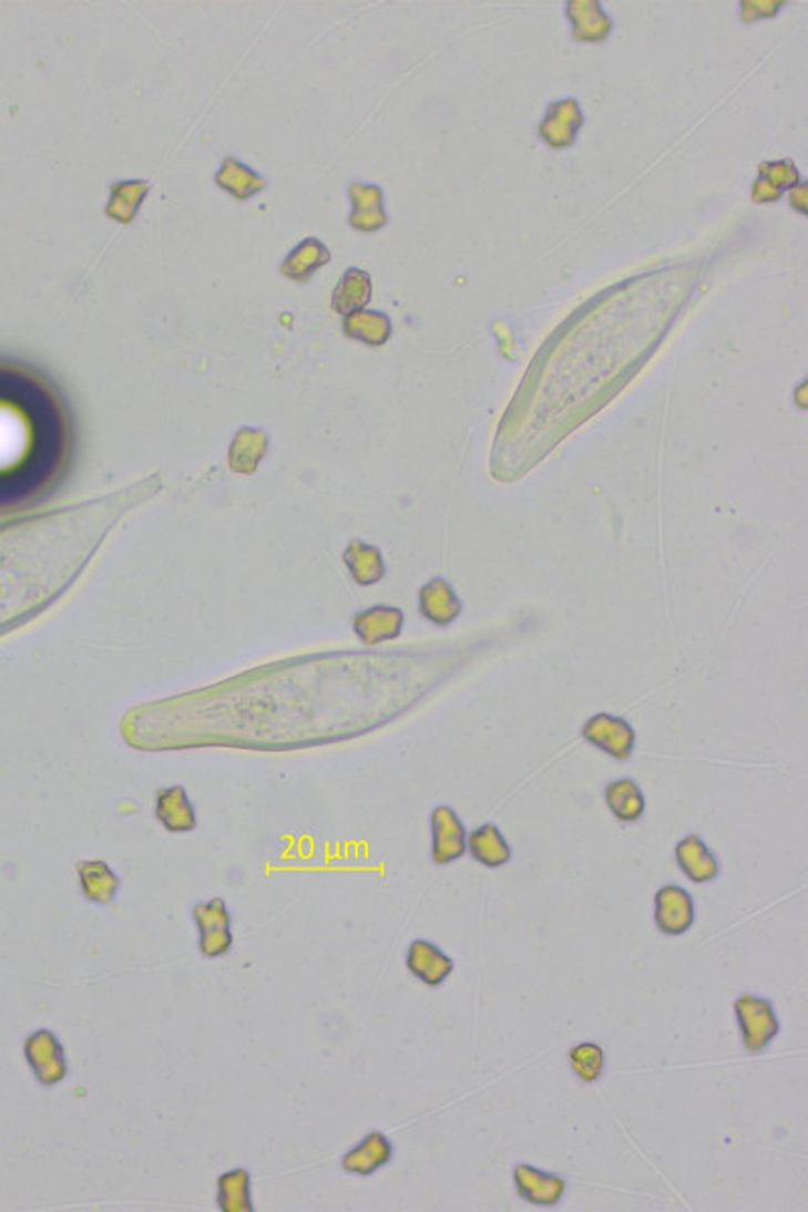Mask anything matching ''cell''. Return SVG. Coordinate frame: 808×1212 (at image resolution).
I'll list each match as a JSON object with an SVG mask.
<instances>
[{"instance_id": "8fae6325", "label": "cell", "mask_w": 808, "mask_h": 1212, "mask_svg": "<svg viewBox=\"0 0 808 1212\" xmlns=\"http://www.w3.org/2000/svg\"><path fill=\"white\" fill-rule=\"evenodd\" d=\"M352 629L356 637L370 647L399 639L405 630V613L399 606H370L354 617Z\"/></svg>"}, {"instance_id": "7c38bea8", "label": "cell", "mask_w": 808, "mask_h": 1212, "mask_svg": "<svg viewBox=\"0 0 808 1212\" xmlns=\"http://www.w3.org/2000/svg\"><path fill=\"white\" fill-rule=\"evenodd\" d=\"M407 968L422 984L437 988L453 974L456 962L433 942L415 939L407 949Z\"/></svg>"}, {"instance_id": "ac0fdd59", "label": "cell", "mask_w": 808, "mask_h": 1212, "mask_svg": "<svg viewBox=\"0 0 808 1212\" xmlns=\"http://www.w3.org/2000/svg\"><path fill=\"white\" fill-rule=\"evenodd\" d=\"M156 819L172 833H188L196 826L193 804L183 787L162 789L156 794Z\"/></svg>"}, {"instance_id": "9c48e42d", "label": "cell", "mask_w": 808, "mask_h": 1212, "mask_svg": "<svg viewBox=\"0 0 808 1212\" xmlns=\"http://www.w3.org/2000/svg\"><path fill=\"white\" fill-rule=\"evenodd\" d=\"M24 1055L41 1086H58L68 1076L63 1047L51 1030H37L24 1042Z\"/></svg>"}, {"instance_id": "8992f818", "label": "cell", "mask_w": 808, "mask_h": 1212, "mask_svg": "<svg viewBox=\"0 0 808 1212\" xmlns=\"http://www.w3.org/2000/svg\"><path fill=\"white\" fill-rule=\"evenodd\" d=\"M655 926L665 936H684L695 924V902L682 885H663L655 893Z\"/></svg>"}, {"instance_id": "603a6c76", "label": "cell", "mask_w": 808, "mask_h": 1212, "mask_svg": "<svg viewBox=\"0 0 808 1212\" xmlns=\"http://www.w3.org/2000/svg\"><path fill=\"white\" fill-rule=\"evenodd\" d=\"M797 181L798 172L795 164H790V162L764 164L763 178L758 181L756 188H754V198L756 201H775L785 188L797 184Z\"/></svg>"}, {"instance_id": "d4e9b609", "label": "cell", "mask_w": 808, "mask_h": 1212, "mask_svg": "<svg viewBox=\"0 0 808 1212\" xmlns=\"http://www.w3.org/2000/svg\"><path fill=\"white\" fill-rule=\"evenodd\" d=\"M368 298H370V277L352 269L346 274L334 296V308L346 314L350 309L362 308Z\"/></svg>"}, {"instance_id": "30bf717a", "label": "cell", "mask_w": 808, "mask_h": 1212, "mask_svg": "<svg viewBox=\"0 0 808 1212\" xmlns=\"http://www.w3.org/2000/svg\"><path fill=\"white\" fill-rule=\"evenodd\" d=\"M419 613L434 627H451L463 613V603L453 584L443 576H434L419 590Z\"/></svg>"}, {"instance_id": "6da1fadb", "label": "cell", "mask_w": 808, "mask_h": 1212, "mask_svg": "<svg viewBox=\"0 0 808 1212\" xmlns=\"http://www.w3.org/2000/svg\"><path fill=\"white\" fill-rule=\"evenodd\" d=\"M156 483L142 481L110 497L0 526V635L55 603L117 520L158 492Z\"/></svg>"}, {"instance_id": "ffe728a7", "label": "cell", "mask_w": 808, "mask_h": 1212, "mask_svg": "<svg viewBox=\"0 0 808 1212\" xmlns=\"http://www.w3.org/2000/svg\"><path fill=\"white\" fill-rule=\"evenodd\" d=\"M581 124L582 117L576 102L554 103L542 126V136L552 146H569Z\"/></svg>"}, {"instance_id": "9a60e30c", "label": "cell", "mask_w": 808, "mask_h": 1212, "mask_svg": "<svg viewBox=\"0 0 808 1212\" xmlns=\"http://www.w3.org/2000/svg\"><path fill=\"white\" fill-rule=\"evenodd\" d=\"M467 851L473 861L490 870L508 865L513 857L512 846L493 823L481 824L467 835Z\"/></svg>"}, {"instance_id": "ba28073f", "label": "cell", "mask_w": 808, "mask_h": 1212, "mask_svg": "<svg viewBox=\"0 0 808 1212\" xmlns=\"http://www.w3.org/2000/svg\"><path fill=\"white\" fill-rule=\"evenodd\" d=\"M513 1184L522 1201L538 1209L559 1206L566 1194V1180L554 1172H546L532 1164H518L513 1168Z\"/></svg>"}, {"instance_id": "52a82bcc", "label": "cell", "mask_w": 808, "mask_h": 1212, "mask_svg": "<svg viewBox=\"0 0 808 1212\" xmlns=\"http://www.w3.org/2000/svg\"><path fill=\"white\" fill-rule=\"evenodd\" d=\"M193 915L201 934L198 948L206 958H218L227 954L233 946V934H231V914L227 912L225 902L221 897L211 900L208 904L201 902L194 905Z\"/></svg>"}, {"instance_id": "4fadbf2b", "label": "cell", "mask_w": 808, "mask_h": 1212, "mask_svg": "<svg viewBox=\"0 0 808 1212\" xmlns=\"http://www.w3.org/2000/svg\"><path fill=\"white\" fill-rule=\"evenodd\" d=\"M675 861L685 877L695 885H706L719 877V861L712 849L697 835H687L675 845Z\"/></svg>"}, {"instance_id": "44dd1931", "label": "cell", "mask_w": 808, "mask_h": 1212, "mask_svg": "<svg viewBox=\"0 0 808 1212\" xmlns=\"http://www.w3.org/2000/svg\"><path fill=\"white\" fill-rule=\"evenodd\" d=\"M250 1177L247 1170H231L218 1179V1209L225 1212H250Z\"/></svg>"}, {"instance_id": "e0dca14e", "label": "cell", "mask_w": 808, "mask_h": 1212, "mask_svg": "<svg viewBox=\"0 0 808 1212\" xmlns=\"http://www.w3.org/2000/svg\"><path fill=\"white\" fill-rule=\"evenodd\" d=\"M344 564L352 581L360 586H372L387 576V564L380 548L362 540H352L344 549Z\"/></svg>"}, {"instance_id": "7a4b0ae2", "label": "cell", "mask_w": 808, "mask_h": 1212, "mask_svg": "<svg viewBox=\"0 0 808 1212\" xmlns=\"http://www.w3.org/2000/svg\"><path fill=\"white\" fill-rule=\"evenodd\" d=\"M78 431L65 394L41 370L0 358V515L49 502L68 480Z\"/></svg>"}, {"instance_id": "484cf974", "label": "cell", "mask_w": 808, "mask_h": 1212, "mask_svg": "<svg viewBox=\"0 0 808 1212\" xmlns=\"http://www.w3.org/2000/svg\"><path fill=\"white\" fill-rule=\"evenodd\" d=\"M346 330L354 338H360L365 342L382 343L387 342L390 336V321L382 314L362 311V314H352L346 320Z\"/></svg>"}, {"instance_id": "5b68a950", "label": "cell", "mask_w": 808, "mask_h": 1212, "mask_svg": "<svg viewBox=\"0 0 808 1212\" xmlns=\"http://www.w3.org/2000/svg\"><path fill=\"white\" fill-rule=\"evenodd\" d=\"M467 829L456 809L441 804L431 812V859L434 865H451L467 855Z\"/></svg>"}, {"instance_id": "d6986e66", "label": "cell", "mask_w": 808, "mask_h": 1212, "mask_svg": "<svg viewBox=\"0 0 808 1212\" xmlns=\"http://www.w3.org/2000/svg\"><path fill=\"white\" fill-rule=\"evenodd\" d=\"M78 873H80L81 892L85 895V900L100 905L114 902L115 892L120 890V880L114 871L108 867V863L81 861Z\"/></svg>"}, {"instance_id": "5bb4252c", "label": "cell", "mask_w": 808, "mask_h": 1212, "mask_svg": "<svg viewBox=\"0 0 808 1212\" xmlns=\"http://www.w3.org/2000/svg\"><path fill=\"white\" fill-rule=\"evenodd\" d=\"M392 1142L385 1133L370 1132L362 1138V1142L354 1146L350 1152L342 1158V1168L348 1174L356 1177H372L380 1168L387 1167L392 1160Z\"/></svg>"}, {"instance_id": "2e32d148", "label": "cell", "mask_w": 808, "mask_h": 1212, "mask_svg": "<svg viewBox=\"0 0 808 1212\" xmlns=\"http://www.w3.org/2000/svg\"><path fill=\"white\" fill-rule=\"evenodd\" d=\"M606 809L618 823H637L647 811L645 792L633 778H616L604 787Z\"/></svg>"}, {"instance_id": "277c9868", "label": "cell", "mask_w": 808, "mask_h": 1212, "mask_svg": "<svg viewBox=\"0 0 808 1212\" xmlns=\"http://www.w3.org/2000/svg\"><path fill=\"white\" fill-rule=\"evenodd\" d=\"M581 733L584 742L616 762H626L637 746V732L631 721L606 711L594 713L584 721Z\"/></svg>"}, {"instance_id": "cb8c5ba5", "label": "cell", "mask_w": 808, "mask_h": 1212, "mask_svg": "<svg viewBox=\"0 0 808 1212\" xmlns=\"http://www.w3.org/2000/svg\"><path fill=\"white\" fill-rule=\"evenodd\" d=\"M328 259H330V255L326 251V247L319 245L318 240L308 239L304 245H299L294 255L285 261L284 274L289 275L292 279L306 281L309 275L314 274L319 265L326 264Z\"/></svg>"}, {"instance_id": "3957f363", "label": "cell", "mask_w": 808, "mask_h": 1212, "mask_svg": "<svg viewBox=\"0 0 808 1212\" xmlns=\"http://www.w3.org/2000/svg\"><path fill=\"white\" fill-rule=\"evenodd\" d=\"M734 1013L741 1033V1045L751 1055L766 1051L780 1035V1020L775 1005L763 996L744 993L734 1003Z\"/></svg>"}, {"instance_id": "7402d4cb", "label": "cell", "mask_w": 808, "mask_h": 1212, "mask_svg": "<svg viewBox=\"0 0 808 1212\" xmlns=\"http://www.w3.org/2000/svg\"><path fill=\"white\" fill-rule=\"evenodd\" d=\"M604 1064H606V1055L599 1042L582 1041L570 1047V1071L582 1083H589V1086L596 1083L603 1077Z\"/></svg>"}]
</instances>
